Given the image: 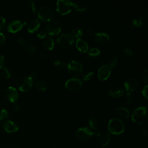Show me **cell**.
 Here are the masks:
<instances>
[{
  "label": "cell",
  "mask_w": 148,
  "mask_h": 148,
  "mask_svg": "<svg viewBox=\"0 0 148 148\" xmlns=\"http://www.w3.org/2000/svg\"><path fill=\"white\" fill-rule=\"evenodd\" d=\"M2 125L3 130L8 133H14L17 132L18 130L17 124L15 122L11 120H6L4 121Z\"/></svg>",
  "instance_id": "5bb4252c"
},
{
  "label": "cell",
  "mask_w": 148,
  "mask_h": 148,
  "mask_svg": "<svg viewBox=\"0 0 148 148\" xmlns=\"http://www.w3.org/2000/svg\"><path fill=\"white\" fill-rule=\"evenodd\" d=\"M116 113L118 116L123 118H128L130 116L129 110L124 107L120 106L117 108Z\"/></svg>",
  "instance_id": "44dd1931"
},
{
  "label": "cell",
  "mask_w": 148,
  "mask_h": 148,
  "mask_svg": "<svg viewBox=\"0 0 148 148\" xmlns=\"http://www.w3.org/2000/svg\"><path fill=\"white\" fill-rule=\"evenodd\" d=\"M40 22L38 19H34L29 22L27 26V30L29 33H34L40 27Z\"/></svg>",
  "instance_id": "d6986e66"
},
{
  "label": "cell",
  "mask_w": 148,
  "mask_h": 148,
  "mask_svg": "<svg viewBox=\"0 0 148 148\" xmlns=\"http://www.w3.org/2000/svg\"><path fill=\"white\" fill-rule=\"evenodd\" d=\"M71 34L73 35L74 38L75 37L77 39L81 38L83 36V35H84L83 31L81 28H78V27H76V28H73L72 30Z\"/></svg>",
  "instance_id": "484cf974"
},
{
  "label": "cell",
  "mask_w": 148,
  "mask_h": 148,
  "mask_svg": "<svg viewBox=\"0 0 148 148\" xmlns=\"http://www.w3.org/2000/svg\"><path fill=\"white\" fill-rule=\"evenodd\" d=\"M108 94L112 97L119 98L124 94V90L120 87H113L109 89Z\"/></svg>",
  "instance_id": "e0dca14e"
},
{
  "label": "cell",
  "mask_w": 148,
  "mask_h": 148,
  "mask_svg": "<svg viewBox=\"0 0 148 148\" xmlns=\"http://www.w3.org/2000/svg\"><path fill=\"white\" fill-rule=\"evenodd\" d=\"M147 131L145 129H142V134L143 136H146L147 135Z\"/></svg>",
  "instance_id": "bcb514c9"
},
{
  "label": "cell",
  "mask_w": 148,
  "mask_h": 148,
  "mask_svg": "<svg viewBox=\"0 0 148 148\" xmlns=\"http://www.w3.org/2000/svg\"><path fill=\"white\" fill-rule=\"evenodd\" d=\"M4 62H5L4 57H3V56L2 54H0V69L3 67Z\"/></svg>",
  "instance_id": "7bdbcfd3"
},
{
  "label": "cell",
  "mask_w": 148,
  "mask_h": 148,
  "mask_svg": "<svg viewBox=\"0 0 148 148\" xmlns=\"http://www.w3.org/2000/svg\"><path fill=\"white\" fill-rule=\"evenodd\" d=\"M23 26V23L20 20H13L8 23L7 30L11 33H16L21 30Z\"/></svg>",
  "instance_id": "4fadbf2b"
},
{
  "label": "cell",
  "mask_w": 148,
  "mask_h": 148,
  "mask_svg": "<svg viewBox=\"0 0 148 148\" xmlns=\"http://www.w3.org/2000/svg\"><path fill=\"white\" fill-rule=\"evenodd\" d=\"M124 53L128 57H131L133 55V51H132L131 49H130L129 48L124 49Z\"/></svg>",
  "instance_id": "ab89813d"
},
{
  "label": "cell",
  "mask_w": 148,
  "mask_h": 148,
  "mask_svg": "<svg viewBox=\"0 0 148 148\" xmlns=\"http://www.w3.org/2000/svg\"><path fill=\"white\" fill-rule=\"evenodd\" d=\"M13 103V109L15 111H17L19 109V106L16 102H14Z\"/></svg>",
  "instance_id": "f6af8a7d"
},
{
  "label": "cell",
  "mask_w": 148,
  "mask_h": 148,
  "mask_svg": "<svg viewBox=\"0 0 148 148\" xmlns=\"http://www.w3.org/2000/svg\"><path fill=\"white\" fill-rule=\"evenodd\" d=\"M124 122L120 119H111L108 124V130L113 135H120L124 131Z\"/></svg>",
  "instance_id": "7a4b0ae2"
},
{
  "label": "cell",
  "mask_w": 148,
  "mask_h": 148,
  "mask_svg": "<svg viewBox=\"0 0 148 148\" xmlns=\"http://www.w3.org/2000/svg\"><path fill=\"white\" fill-rule=\"evenodd\" d=\"M132 100V95L131 93L130 92H127L125 94L124 98V103L127 105H128L130 103Z\"/></svg>",
  "instance_id": "d6a6232c"
},
{
  "label": "cell",
  "mask_w": 148,
  "mask_h": 148,
  "mask_svg": "<svg viewBox=\"0 0 148 148\" xmlns=\"http://www.w3.org/2000/svg\"><path fill=\"white\" fill-rule=\"evenodd\" d=\"M26 50L31 53H33L36 51V47L34 45H29L26 47Z\"/></svg>",
  "instance_id": "f35d334b"
},
{
  "label": "cell",
  "mask_w": 148,
  "mask_h": 148,
  "mask_svg": "<svg viewBox=\"0 0 148 148\" xmlns=\"http://www.w3.org/2000/svg\"><path fill=\"white\" fill-rule=\"evenodd\" d=\"M110 141V136L109 134H103L100 138V145L102 147L106 146Z\"/></svg>",
  "instance_id": "603a6c76"
},
{
  "label": "cell",
  "mask_w": 148,
  "mask_h": 148,
  "mask_svg": "<svg viewBox=\"0 0 148 148\" xmlns=\"http://www.w3.org/2000/svg\"><path fill=\"white\" fill-rule=\"evenodd\" d=\"M40 55L42 57H47V54L45 53H40Z\"/></svg>",
  "instance_id": "7dc6e473"
},
{
  "label": "cell",
  "mask_w": 148,
  "mask_h": 148,
  "mask_svg": "<svg viewBox=\"0 0 148 148\" xmlns=\"http://www.w3.org/2000/svg\"><path fill=\"white\" fill-rule=\"evenodd\" d=\"M147 89H148V86L146 85L143 87V89L142 90V91H141L143 97L145 98L146 99H148V97H147Z\"/></svg>",
  "instance_id": "74e56055"
},
{
  "label": "cell",
  "mask_w": 148,
  "mask_h": 148,
  "mask_svg": "<svg viewBox=\"0 0 148 148\" xmlns=\"http://www.w3.org/2000/svg\"><path fill=\"white\" fill-rule=\"evenodd\" d=\"M5 37L3 34L0 32V45L3 44L5 42Z\"/></svg>",
  "instance_id": "ee69618b"
},
{
  "label": "cell",
  "mask_w": 148,
  "mask_h": 148,
  "mask_svg": "<svg viewBox=\"0 0 148 148\" xmlns=\"http://www.w3.org/2000/svg\"><path fill=\"white\" fill-rule=\"evenodd\" d=\"M28 6L29 8V9H30V10L34 13H35L36 12V6H35V5L34 3V2L32 1H28Z\"/></svg>",
  "instance_id": "e575fe53"
},
{
  "label": "cell",
  "mask_w": 148,
  "mask_h": 148,
  "mask_svg": "<svg viewBox=\"0 0 148 148\" xmlns=\"http://www.w3.org/2000/svg\"><path fill=\"white\" fill-rule=\"evenodd\" d=\"M8 117V111L5 109H2L0 111V121L6 120Z\"/></svg>",
  "instance_id": "1f68e13d"
},
{
  "label": "cell",
  "mask_w": 148,
  "mask_h": 148,
  "mask_svg": "<svg viewBox=\"0 0 148 148\" xmlns=\"http://www.w3.org/2000/svg\"><path fill=\"white\" fill-rule=\"evenodd\" d=\"M33 84L34 80L31 76H24L17 80V87L20 91L25 92L31 88Z\"/></svg>",
  "instance_id": "277c9868"
},
{
  "label": "cell",
  "mask_w": 148,
  "mask_h": 148,
  "mask_svg": "<svg viewBox=\"0 0 148 148\" xmlns=\"http://www.w3.org/2000/svg\"><path fill=\"white\" fill-rule=\"evenodd\" d=\"M132 24L134 26L140 27L143 25V21L142 20V18H135L132 20Z\"/></svg>",
  "instance_id": "836d02e7"
},
{
  "label": "cell",
  "mask_w": 148,
  "mask_h": 148,
  "mask_svg": "<svg viewBox=\"0 0 148 148\" xmlns=\"http://www.w3.org/2000/svg\"><path fill=\"white\" fill-rule=\"evenodd\" d=\"M142 80H143V82L146 83H147L148 81V72H147V69H145L144 71L142 72Z\"/></svg>",
  "instance_id": "8d00e7d4"
},
{
  "label": "cell",
  "mask_w": 148,
  "mask_h": 148,
  "mask_svg": "<svg viewBox=\"0 0 148 148\" xmlns=\"http://www.w3.org/2000/svg\"><path fill=\"white\" fill-rule=\"evenodd\" d=\"M93 76H94L93 72H91V71L87 72L83 76V80L84 82L89 81L93 77Z\"/></svg>",
  "instance_id": "f546056e"
},
{
  "label": "cell",
  "mask_w": 148,
  "mask_h": 148,
  "mask_svg": "<svg viewBox=\"0 0 148 148\" xmlns=\"http://www.w3.org/2000/svg\"><path fill=\"white\" fill-rule=\"evenodd\" d=\"M42 43L44 47L49 50H51L54 49V42L53 39L50 36L46 37L44 38Z\"/></svg>",
  "instance_id": "ffe728a7"
},
{
  "label": "cell",
  "mask_w": 148,
  "mask_h": 148,
  "mask_svg": "<svg viewBox=\"0 0 148 148\" xmlns=\"http://www.w3.org/2000/svg\"><path fill=\"white\" fill-rule=\"evenodd\" d=\"M6 27V21L5 18L0 14V31L3 30Z\"/></svg>",
  "instance_id": "d590c367"
},
{
  "label": "cell",
  "mask_w": 148,
  "mask_h": 148,
  "mask_svg": "<svg viewBox=\"0 0 148 148\" xmlns=\"http://www.w3.org/2000/svg\"><path fill=\"white\" fill-rule=\"evenodd\" d=\"M76 47L82 53H86L88 50V45L81 38L76 39Z\"/></svg>",
  "instance_id": "ac0fdd59"
},
{
  "label": "cell",
  "mask_w": 148,
  "mask_h": 148,
  "mask_svg": "<svg viewBox=\"0 0 148 148\" xmlns=\"http://www.w3.org/2000/svg\"><path fill=\"white\" fill-rule=\"evenodd\" d=\"M53 64L55 66H56L57 68H58L59 69H63L67 66V65L66 64L65 62L61 61H59V60L54 61Z\"/></svg>",
  "instance_id": "4dcf8cb0"
},
{
  "label": "cell",
  "mask_w": 148,
  "mask_h": 148,
  "mask_svg": "<svg viewBox=\"0 0 148 148\" xmlns=\"http://www.w3.org/2000/svg\"><path fill=\"white\" fill-rule=\"evenodd\" d=\"M76 135L79 140L87 142L94 135V132L88 127H82L77 130Z\"/></svg>",
  "instance_id": "52a82bcc"
},
{
  "label": "cell",
  "mask_w": 148,
  "mask_h": 148,
  "mask_svg": "<svg viewBox=\"0 0 148 148\" xmlns=\"http://www.w3.org/2000/svg\"><path fill=\"white\" fill-rule=\"evenodd\" d=\"M5 95L6 98L12 103L16 102L18 98V93L17 90L12 86H9L6 88L5 90Z\"/></svg>",
  "instance_id": "7c38bea8"
},
{
  "label": "cell",
  "mask_w": 148,
  "mask_h": 148,
  "mask_svg": "<svg viewBox=\"0 0 148 148\" xmlns=\"http://www.w3.org/2000/svg\"><path fill=\"white\" fill-rule=\"evenodd\" d=\"M1 73L6 79H8V78L10 77V76H11L10 73L9 71V70L6 67H4V66H3L2 68H1L0 74Z\"/></svg>",
  "instance_id": "f1b7e54d"
},
{
  "label": "cell",
  "mask_w": 148,
  "mask_h": 148,
  "mask_svg": "<svg viewBox=\"0 0 148 148\" xmlns=\"http://www.w3.org/2000/svg\"><path fill=\"white\" fill-rule=\"evenodd\" d=\"M46 30L47 34L51 36L57 35L61 32V25L57 21H50L46 26Z\"/></svg>",
  "instance_id": "9c48e42d"
},
{
  "label": "cell",
  "mask_w": 148,
  "mask_h": 148,
  "mask_svg": "<svg viewBox=\"0 0 148 148\" xmlns=\"http://www.w3.org/2000/svg\"><path fill=\"white\" fill-rule=\"evenodd\" d=\"M98 127V121L95 117H91L88 120V128L92 131H96Z\"/></svg>",
  "instance_id": "cb8c5ba5"
},
{
  "label": "cell",
  "mask_w": 148,
  "mask_h": 148,
  "mask_svg": "<svg viewBox=\"0 0 148 148\" xmlns=\"http://www.w3.org/2000/svg\"><path fill=\"white\" fill-rule=\"evenodd\" d=\"M111 74L110 68L108 65H103L98 70V77L100 80H107Z\"/></svg>",
  "instance_id": "8fae6325"
},
{
  "label": "cell",
  "mask_w": 148,
  "mask_h": 148,
  "mask_svg": "<svg viewBox=\"0 0 148 148\" xmlns=\"http://www.w3.org/2000/svg\"><path fill=\"white\" fill-rule=\"evenodd\" d=\"M38 17L43 21H50L54 17V12L49 6H44L38 12Z\"/></svg>",
  "instance_id": "ba28073f"
},
{
  "label": "cell",
  "mask_w": 148,
  "mask_h": 148,
  "mask_svg": "<svg viewBox=\"0 0 148 148\" xmlns=\"http://www.w3.org/2000/svg\"><path fill=\"white\" fill-rule=\"evenodd\" d=\"M73 9V2L69 0H58L56 2L57 11L61 15L69 13Z\"/></svg>",
  "instance_id": "3957f363"
},
{
  "label": "cell",
  "mask_w": 148,
  "mask_h": 148,
  "mask_svg": "<svg viewBox=\"0 0 148 148\" xmlns=\"http://www.w3.org/2000/svg\"><path fill=\"white\" fill-rule=\"evenodd\" d=\"M37 36L40 39H44L46 38V32L45 31H40L37 34Z\"/></svg>",
  "instance_id": "60d3db41"
},
{
  "label": "cell",
  "mask_w": 148,
  "mask_h": 148,
  "mask_svg": "<svg viewBox=\"0 0 148 148\" xmlns=\"http://www.w3.org/2000/svg\"><path fill=\"white\" fill-rule=\"evenodd\" d=\"M68 73L73 77L79 76L83 71V67L82 64L77 61L72 60L67 65Z\"/></svg>",
  "instance_id": "8992f818"
},
{
  "label": "cell",
  "mask_w": 148,
  "mask_h": 148,
  "mask_svg": "<svg viewBox=\"0 0 148 148\" xmlns=\"http://www.w3.org/2000/svg\"><path fill=\"white\" fill-rule=\"evenodd\" d=\"M95 40L99 43H105L109 40V36L107 33L104 32H99L94 35Z\"/></svg>",
  "instance_id": "2e32d148"
},
{
  "label": "cell",
  "mask_w": 148,
  "mask_h": 148,
  "mask_svg": "<svg viewBox=\"0 0 148 148\" xmlns=\"http://www.w3.org/2000/svg\"><path fill=\"white\" fill-rule=\"evenodd\" d=\"M0 75H1V74H0Z\"/></svg>",
  "instance_id": "f907efd6"
},
{
  "label": "cell",
  "mask_w": 148,
  "mask_h": 148,
  "mask_svg": "<svg viewBox=\"0 0 148 148\" xmlns=\"http://www.w3.org/2000/svg\"><path fill=\"white\" fill-rule=\"evenodd\" d=\"M17 42L18 44H20L21 46H25L26 44L25 40L22 38H18L17 39Z\"/></svg>",
  "instance_id": "b9f144b4"
},
{
  "label": "cell",
  "mask_w": 148,
  "mask_h": 148,
  "mask_svg": "<svg viewBox=\"0 0 148 148\" xmlns=\"http://www.w3.org/2000/svg\"><path fill=\"white\" fill-rule=\"evenodd\" d=\"M2 124H1V123H0V126H1V125H2Z\"/></svg>",
  "instance_id": "c3c4849f"
},
{
  "label": "cell",
  "mask_w": 148,
  "mask_h": 148,
  "mask_svg": "<svg viewBox=\"0 0 148 148\" xmlns=\"http://www.w3.org/2000/svg\"><path fill=\"white\" fill-rule=\"evenodd\" d=\"M124 88L127 92H132L134 91L138 86L137 80L133 77L127 79L124 84Z\"/></svg>",
  "instance_id": "9a60e30c"
},
{
  "label": "cell",
  "mask_w": 148,
  "mask_h": 148,
  "mask_svg": "<svg viewBox=\"0 0 148 148\" xmlns=\"http://www.w3.org/2000/svg\"><path fill=\"white\" fill-rule=\"evenodd\" d=\"M83 85L82 81L76 77H72L68 79L65 83V87L66 89L71 91H76L79 90Z\"/></svg>",
  "instance_id": "30bf717a"
},
{
  "label": "cell",
  "mask_w": 148,
  "mask_h": 148,
  "mask_svg": "<svg viewBox=\"0 0 148 148\" xmlns=\"http://www.w3.org/2000/svg\"><path fill=\"white\" fill-rule=\"evenodd\" d=\"M35 86L36 88L40 91H45L47 89V84L42 79L37 80L35 82Z\"/></svg>",
  "instance_id": "7402d4cb"
},
{
  "label": "cell",
  "mask_w": 148,
  "mask_h": 148,
  "mask_svg": "<svg viewBox=\"0 0 148 148\" xmlns=\"http://www.w3.org/2000/svg\"><path fill=\"white\" fill-rule=\"evenodd\" d=\"M147 111L145 106H139L135 109L131 114V119L135 123L141 125L147 120Z\"/></svg>",
  "instance_id": "6da1fadb"
},
{
  "label": "cell",
  "mask_w": 148,
  "mask_h": 148,
  "mask_svg": "<svg viewBox=\"0 0 148 148\" xmlns=\"http://www.w3.org/2000/svg\"><path fill=\"white\" fill-rule=\"evenodd\" d=\"M73 8L75 11L78 12H84L87 10V6L82 3H77V2H73Z\"/></svg>",
  "instance_id": "d4e9b609"
},
{
  "label": "cell",
  "mask_w": 148,
  "mask_h": 148,
  "mask_svg": "<svg viewBox=\"0 0 148 148\" xmlns=\"http://www.w3.org/2000/svg\"><path fill=\"white\" fill-rule=\"evenodd\" d=\"M118 63H119L118 57H116V56H114V57H112L109 60V63H108V64H109L108 66L110 68H114L118 65Z\"/></svg>",
  "instance_id": "4316f807"
},
{
  "label": "cell",
  "mask_w": 148,
  "mask_h": 148,
  "mask_svg": "<svg viewBox=\"0 0 148 148\" xmlns=\"http://www.w3.org/2000/svg\"><path fill=\"white\" fill-rule=\"evenodd\" d=\"M100 50L96 47L90 49L88 51V54L91 57H97L100 54Z\"/></svg>",
  "instance_id": "83f0119b"
},
{
  "label": "cell",
  "mask_w": 148,
  "mask_h": 148,
  "mask_svg": "<svg viewBox=\"0 0 148 148\" xmlns=\"http://www.w3.org/2000/svg\"><path fill=\"white\" fill-rule=\"evenodd\" d=\"M16 148H18V147H16Z\"/></svg>",
  "instance_id": "681fc988"
},
{
  "label": "cell",
  "mask_w": 148,
  "mask_h": 148,
  "mask_svg": "<svg viewBox=\"0 0 148 148\" xmlns=\"http://www.w3.org/2000/svg\"><path fill=\"white\" fill-rule=\"evenodd\" d=\"M75 38L71 33L65 32L60 34L57 39V43L62 47H70L74 42Z\"/></svg>",
  "instance_id": "5b68a950"
}]
</instances>
